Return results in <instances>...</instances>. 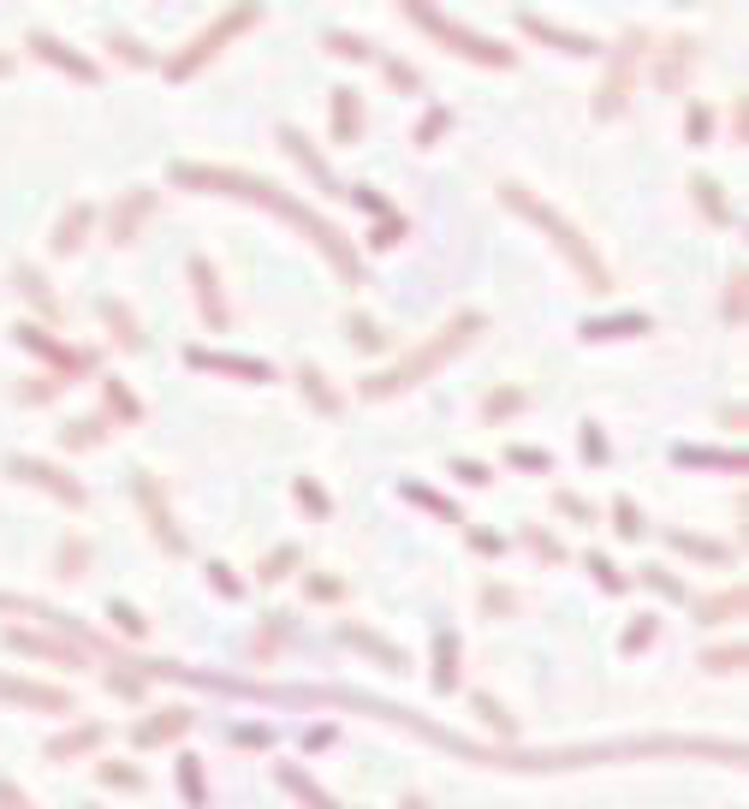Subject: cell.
Returning a JSON list of instances; mask_svg holds the SVG:
<instances>
[{"instance_id": "obj_1", "label": "cell", "mask_w": 749, "mask_h": 809, "mask_svg": "<svg viewBox=\"0 0 749 809\" xmlns=\"http://www.w3.org/2000/svg\"><path fill=\"white\" fill-rule=\"evenodd\" d=\"M476 322H482V315H464V322H452L447 334L435 339V346H423L416 358H404L392 375H380V382H370V394H392V387H404V382H416V375H428L440 358H447V351H459V346H464V339H470V327H476Z\"/></svg>"}, {"instance_id": "obj_2", "label": "cell", "mask_w": 749, "mask_h": 809, "mask_svg": "<svg viewBox=\"0 0 749 809\" xmlns=\"http://www.w3.org/2000/svg\"><path fill=\"white\" fill-rule=\"evenodd\" d=\"M505 197H512L517 209H529V214H536V221H541V226H548V233H553V238H560V245H565V257H571V262H577V269H583V274H589V281H595V293H601V286H607V269H601V262L589 257V250H583V238L571 233V226L560 221V214H553V209H541L536 197H524V191H517V185H505Z\"/></svg>"}, {"instance_id": "obj_3", "label": "cell", "mask_w": 749, "mask_h": 809, "mask_svg": "<svg viewBox=\"0 0 749 809\" xmlns=\"http://www.w3.org/2000/svg\"><path fill=\"white\" fill-rule=\"evenodd\" d=\"M637 42H642V36H625V42H619V54H613V78H607V90H595V113H601V120H613V113L625 108V90H631V60H637Z\"/></svg>"}, {"instance_id": "obj_4", "label": "cell", "mask_w": 749, "mask_h": 809, "mask_svg": "<svg viewBox=\"0 0 749 809\" xmlns=\"http://www.w3.org/2000/svg\"><path fill=\"white\" fill-rule=\"evenodd\" d=\"M250 18H257V12H250V7H245V12H233V18H226V24H214V30H202V36H197V42H190V54H185V60H173V66H167V72H173V78H185V72H190V66H202V60H209V54H214V48H221V42H226V36H233V30H238V24H250Z\"/></svg>"}, {"instance_id": "obj_5", "label": "cell", "mask_w": 749, "mask_h": 809, "mask_svg": "<svg viewBox=\"0 0 749 809\" xmlns=\"http://www.w3.org/2000/svg\"><path fill=\"white\" fill-rule=\"evenodd\" d=\"M12 471H18L24 483H30V476H36V483H42V488H54L60 500H84V488H78V483H66V476H60L54 464H36V459H12Z\"/></svg>"}, {"instance_id": "obj_6", "label": "cell", "mask_w": 749, "mask_h": 809, "mask_svg": "<svg viewBox=\"0 0 749 809\" xmlns=\"http://www.w3.org/2000/svg\"><path fill=\"white\" fill-rule=\"evenodd\" d=\"M190 274H197V293H202V315H209L214 327H226V298H221V286H214V269L209 262H190Z\"/></svg>"}, {"instance_id": "obj_7", "label": "cell", "mask_w": 749, "mask_h": 809, "mask_svg": "<svg viewBox=\"0 0 749 809\" xmlns=\"http://www.w3.org/2000/svg\"><path fill=\"white\" fill-rule=\"evenodd\" d=\"M529 30H536V36H548V42H565L571 48V54H595V42H589V36H577V30H560V24H548V18H536V12H529Z\"/></svg>"}, {"instance_id": "obj_8", "label": "cell", "mask_w": 749, "mask_h": 809, "mask_svg": "<svg viewBox=\"0 0 749 809\" xmlns=\"http://www.w3.org/2000/svg\"><path fill=\"white\" fill-rule=\"evenodd\" d=\"M149 202H155V197H149V191H137V197H132V209H125V202H120V209H113V238H120V245H125V238L137 233V221H143V214H149Z\"/></svg>"}, {"instance_id": "obj_9", "label": "cell", "mask_w": 749, "mask_h": 809, "mask_svg": "<svg viewBox=\"0 0 749 809\" xmlns=\"http://www.w3.org/2000/svg\"><path fill=\"white\" fill-rule=\"evenodd\" d=\"M30 48H42L48 60H54V66H66V72H78V78H96V66L90 60H78V54H66V48L54 42V36H30Z\"/></svg>"}, {"instance_id": "obj_10", "label": "cell", "mask_w": 749, "mask_h": 809, "mask_svg": "<svg viewBox=\"0 0 749 809\" xmlns=\"http://www.w3.org/2000/svg\"><path fill=\"white\" fill-rule=\"evenodd\" d=\"M0 697H24V702H42V708H66V690H48V685H7V679H0Z\"/></svg>"}, {"instance_id": "obj_11", "label": "cell", "mask_w": 749, "mask_h": 809, "mask_svg": "<svg viewBox=\"0 0 749 809\" xmlns=\"http://www.w3.org/2000/svg\"><path fill=\"white\" fill-rule=\"evenodd\" d=\"M358 132V90H334V137Z\"/></svg>"}, {"instance_id": "obj_12", "label": "cell", "mask_w": 749, "mask_h": 809, "mask_svg": "<svg viewBox=\"0 0 749 809\" xmlns=\"http://www.w3.org/2000/svg\"><path fill=\"white\" fill-rule=\"evenodd\" d=\"M84 226H90V209H72L66 221H60V238H54V250H78Z\"/></svg>"}, {"instance_id": "obj_13", "label": "cell", "mask_w": 749, "mask_h": 809, "mask_svg": "<svg viewBox=\"0 0 749 809\" xmlns=\"http://www.w3.org/2000/svg\"><path fill=\"white\" fill-rule=\"evenodd\" d=\"M101 738V726H84V732H66V738L48 744V756H72V750H90V744Z\"/></svg>"}, {"instance_id": "obj_14", "label": "cell", "mask_w": 749, "mask_h": 809, "mask_svg": "<svg viewBox=\"0 0 749 809\" xmlns=\"http://www.w3.org/2000/svg\"><path fill=\"white\" fill-rule=\"evenodd\" d=\"M303 394L322 404V411H339V399L327 394V375H322V370H303Z\"/></svg>"}, {"instance_id": "obj_15", "label": "cell", "mask_w": 749, "mask_h": 809, "mask_svg": "<svg viewBox=\"0 0 749 809\" xmlns=\"http://www.w3.org/2000/svg\"><path fill=\"white\" fill-rule=\"evenodd\" d=\"M101 315H108V322L120 327V339H125V346H143V334H137V322H132V315L120 310V303H101Z\"/></svg>"}, {"instance_id": "obj_16", "label": "cell", "mask_w": 749, "mask_h": 809, "mask_svg": "<svg viewBox=\"0 0 749 809\" xmlns=\"http://www.w3.org/2000/svg\"><path fill=\"white\" fill-rule=\"evenodd\" d=\"M690 191L708 202V214H714V221H732V209H726V202H720V185H714V179H696Z\"/></svg>"}, {"instance_id": "obj_17", "label": "cell", "mask_w": 749, "mask_h": 809, "mask_svg": "<svg viewBox=\"0 0 749 809\" xmlns=\"http://www.w3.org/2000/svg\"><path fill=\"white\" fill-rule=\"evenodd\" d=\"M642 327H649V322H642V315H625V322H607V327H583V334H589V339H601V334H642Z\"/></svg>"}, {"instance_id": "obj_18", "label": "cell", "mask_w": 749, "mask_h": 809, "mask_svg": "<svg viewBox=\"0 0 749 809\" xmlns=\"http://www.w3.org/2000/svg\"><path fill=\"white\" fill-rule=\"evenodd\" d=\"M185 720H190V714H179V708H173L167 720H155V726H143V732H137V738H143V744H155V738H167V732H179Z\"/></svg>"}, {"instance_id": "obj_19", "label": "cell", "mask_w": 749, "mask_h": 809, "mask_svg": "<svg viewBox=\"0 0 749 809\" xmlns=\"http://www.w3.org/2000/svg\"><path fill=\"white\" fill-rule=\"evenodd\" d=\"M327 42H334V54H346V60H363V54H370V42H358V36H346V30H334Z\"/></svg>"}, {"instance_id": "obj_20", "label": "cell", "mask_w": 749, "mask_h": 809, "mask_svg": "<svg viewBox=\"0 0 749 809\" xmlns=\"http://www.w3.org/2000/svg\"><path fill=\"white\" fill-rule=\"evenodd\" d=\"M101 440V423H72L66 428V447H96Z\"/></svg>"}, {"instance_id": "obj_21", "label": "cell", "mask_w": 749, "mask_h": 809, "mask_svg": "<svg viewBox=\"0 0 749 809\" xmlns=\"http://www.w3.org/2000/svg\"><path fill=\"white\" fill-rule=\"evenodd\" d=\"M351 339L375 351V346H380V327H375V322H363V315H351Z\"/></svg>"}, {"instance_id": "obj_22", "label": "cell", "mask_w": 749, "mask_h": 809, "mask_svg": "<svg viewBox=\"0 0 749 809\" xmlns=\"http://www.w3.org/2000/svg\"><path fill=\"white\" fill-rule=\"evenodd\" d=\"M286 786H298V792H303V798H310L315 809H334V798H327V792H315V786H310V780H303V774H286Z\"/></svg>"}, {"instance_id": "obj_23", "label": "cell", "mask_w": 749, "mask_h": 809, "mask_svg": "<svg viewBox=\"0 0 749 809\" xmlns=\"http://www.w3.org/2000/svg\"><path fill=\"white\" fill-rule=\"evenodd\" d=\"M113 619H120V631H132V637H143V619L132 613L125 601H113Z\"/></svg>"}, {"instance_id": "obj_24", "label": "cell", "mask_w": 749, "mask_h": 809, "mask_svg": "<svg viewBox=\"0 0 749 809\" xmlns=\"http://www.w3.org/2000/svg\"><path fill=\"white\" fill-rule=\"evenodd\" d=\"M440 690H452V637L440 631Z\"/></svg>"}, {"instance_id": "obj_25", "label": "cell", "mask_w": 749, "mask_h": 809, "mask_svg": "<svg viewBox=\"0 0 749 809\" xmlns=\"http://www.w3.org/2000/svg\"><path fill=\"white\" fill-rule=\"evenodd\" d=\"M613 512H619V530H625V536H637V530H642V524H637V506H631V500H619Z\"/></svg>"}, {"instance_id": "obj_26", "label": "cell", "mask_w": 749, "mask_h": 809, "mask_svg": "<svg viewBox=\"0 0 749 809\" xmlns=\"http://www.w3.org/2000/svg\"><path fill=\"white\" fill-rule=\"evenodd\" d=\"M678 548H690V553H708V560H720V553H726L720 542H696V536H678Z\"/></svg>"}, {"instance_id": "obj_27", "label": "cell", "mask_w": 749, "mask_h": 809, "mask_svg": "<svg viewBox=\"0 0 749 809\" xmlns=\"http://www.w3.org/2000/svg\"><path fill=\"white\" fill-rule=\"evenodd\" d=\"M101 774H108L113 786H143V774H137V768H101Z\"/></svg>"}, {"instance_id": "obj_28", "label": "cell", "mask_w": 749, "mask_h": 809, "mask_svg": "<svg viewBox=\"0 0 749 809\" xmlns=\"http://www.w3.org/2000/svg\"><path fill=\"white\" fill-rule=\"evenodd\" d=\"M517 404H524V394H494V399H488V416H500V411H517Z\"/></svg>"}, {"instance_id": "obj_29", "label": "cell", "mask_w": 749, "mask_h": 809, "mask_svg": "<svg viewBox=\"0 0 749 809\" xmlns=\"http://www.w3.org/2000/svg\"><path fill=\"white\" fill-rule=\"evenodd\" d=\"M298 500L315 506V512H327V495H322V488H310V483H298Z\"/></svg>"}, {"instance_id": "obj_30", "label": "cell", "mask_w": 749, "mask_h": 809, "mask_svg": "<svg viewBox=\"0 0 749 809\" xmlns=\"http://www.w3.org/2000/svg\"><path fill=\"white\" fill-rule=\"evenodd\" d=\"M291 553H298V548H280L274 560H262V577H280V565H291Z\"/></svg>"}, {"instance_id": "obj_31", "label": "cell", "mask_w": 749, "mask_h": 809, "mask_svg": "<svg viewBox=\"0 0 749 809\" xmlns=\"http://www.w3.org/2000/svg\"><path fill=\"white\" fill-rule=\"evenodd\" d=\"M684 125H690V137H708V125H714V120H708V108H690V120H684Z\"/></svg>"}, {"instance_id": "obj_32", "label": "cell", "mask_w": 749, "mask_h": 809, "mask_svg": "<svg viewBox=\"0 0 749 809\" xmlns=\"http://www.w3.org/2000/svg\"><path fill=\"white\" fill-rule=\"evenodd\" d=\"M708 661H714V673H732V667H738L744 655H738V649H720V655H708Z\"/></svg>"}, {"instance_id": "obj_33", "label": "cell", "mask_w": 749, "mask_h": 809, "mask_svg": "<svg viewBox=\"0 0 749 809\" xmlns=\"http://www.w3.org/2000/svg\"><path fill=\"white\" fill-rule=\"evenodd\" d=\"M583 452H589V459H607V435H595V428H589V435H583Z\"/></svg>"}, {"instance_id": "obj_34", "label": "cell", "mask_w": 749, "mask_h": 809, "mask_svg": "<svg viewBox=\"0 0 749 809\" xmlns=\"http://www.w3.org/2000/svg\"><path fill=\"white\" fill-rule=\"evenodd\" d=\"M589 565H595V577H601V584H607V589H619V577H613V565H607V560H601V553H595V560H589Z\"/></svg>"}, {"instance_id": "obj_35", "label": "cell", "mask_w": 749, "mask_h": 809, "mask_svg": "<svg viewBox=\"0 0 749 809\" xmlns=\"http://www.w3.org/2000/svg\"><path fill=\"white\" fill-rule=\"evenodd\" d=\"M387 72H392V84H411V90H416V84H423V78H416V72H411V66H399V60H392V66H387Z\"/></svg>"}, {"instance_id": "obj_36", "label": "cell", "mask_w": 749, "mask_h": 809, "mask_svg": "<svg viewBox=\"0 0 749 809\" xmlns=\"http://www.w3.org/2000/svg\"><path fill=\"white\" fill-rule=\"evenodd\" d=\"M0 804H7V809H30V804H24V798H18V792H12V786H7V780H0Z\"/></svg>"}, {"instance_id": "obj_37", "label": "cell", "mask_w": 749, "mask_h": 809, "mask_svg": "<svg viewBox=\"0 0 749 809\" xmlns=\"http://www.w3.org/2000/svg\"><path fill=\"white\" fill-rule=\"evenodd\" d=\"M404 809H423V798H404Z\"/></svg>"}]
</instances>
